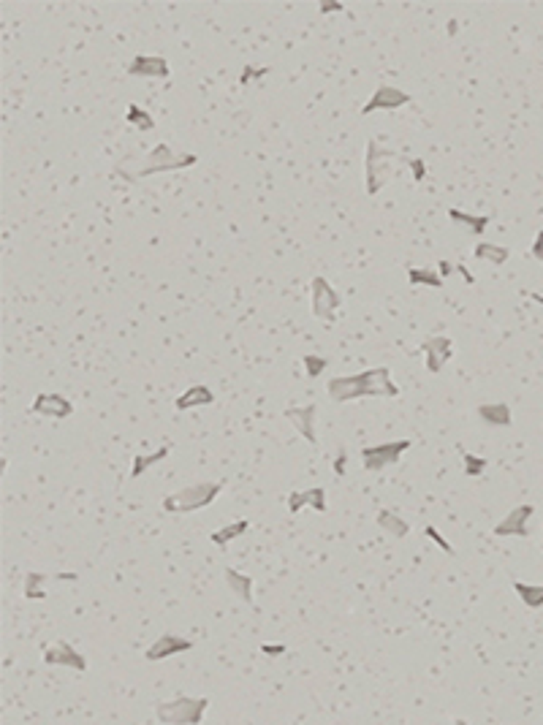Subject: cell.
Returning <instances> with one entry per match:
<instances>
[{
	"mask_svg": "<svg viewBox=\"0 0 543 725\" xmlns=\"http://www.w3.org/2000/svg\"><path fill=\"white\" fill-rule=\"evenodd\" d=\"M329 400L351 402L361 397H397L400 388L394 386L388 367H370L358 375H345V378H331L329 381Z\"/></svg>",
	"mask_w": 543,
	"mask_h": 725,
	"instance_id": "cell-1",
	"label": "cell"
},
{
	"mask_svg": "<svg viewBox=\"0 0 543 725\" xmlns=\"http://www.w3.org/2000/svg\"><path fill=\"white\" fill-rule=\"evenodd\" d=\"M223 492V481H199V484H190L180 492L169 494L163 500V511L169 513H190V511L207 508L215 503V497Z\"/></svg>",
	"mask_w": 543,
	"mask_h": 725,
	"instance_id": "cell-2",
	"label": "cell"
},
{
	"mask_svg": "<svg viewBox=\"0 0 543 725\" xmlns=\"http://www.w3.org/2000/svg\"><path fill=\"white\" fill-rule=\"evenodd\" d=\"M207 709H209L207 698H171L158 704L155 714L163 725H199Z\"/></svg>",
	"mask_w": 543,
	"mask_h": 725,
	"instance_id": "cell-3",
	"label": "cell"
},
{
	"mask_svg": "<svg viewBox=\"0 0 543 725\" xmlns=\"http://www.w3.org/2000/svg\"><path fill=\"white\" fill-rule=\"evenodd\" d=\"M199 163V155L193 153H174L169 144H155L153 153H147L144 160H139V177H153V174H163V171H177V169H187Z\"/></svg>",
	"mask_w": 543,
	"mask_h": 725,
	"instance_id": "cell-4",
	"label": "cell"
},
{
	"mask_svg": "<svg viewBox=\"0 0 543 725\" xmlns=\"http://www.w3.org/2000/svg\"><path fill=\"white\" fill-rule=\"evenodd\" d=\"M397 155L380 147L378 141H367V158H364V171H367V193L375 196L380 187L391 180V160Z\"/></svg>",
	"mask_w": 543,
	"mask_h": 725,
	"instance_id": "cell-5",
	"label": "cell"
},
{
	"mask_svg": "<svg viewBox=\"0 0 543 725\" xmlns=\"http://www.w3.org/2000/svg\"><path fill=\"white\" fill-rule=\"evenodd\" d=\"M310 302H312V315L321 321H334L337 310L342 305V296L326 278H312L310 283Z\"/></svg>",
	"mask_w": 543,
	"mask_h": 725,
	"instance_id": "cell-6",
	"label": "cell"
},
{
	"mask_svg": "<svg viewBox=\"0 0 543 725\" xmlns=\"http://www.w3.org/2000/svg\"><path fill=\"white\" fill-rule=\"evenodd\" d=\"M410 448V440H391V443H380V446H367L361 448V462L367 470H386L388 464L400 462L405 451Z\"/></svg>",
	"mask_w": 543,
	"mask_h": 725,
	"instance_id": "cell-7",
	"label": "cell"
},
{
	"mask_svg": "<svg viewBox=\"0 0 543 725\" xmlns=\"http://www.w3.org/2000/svg\"><path fill=\"white\" fill-rule=\"evenodd\" d=\"M410 101H413L410 93H405L400 87H391V85H380L373 93V98L364 104L361 114H373V111H380V109H383V111H394V109L407 107Z\"/></svg>",
	"mask_w": 543,
	"mask_h": 725,
	"instance_id": "cell-8",
	"label": "cell"
},
{
	"mask_svg": "<svg viewBox=\"0 0 543 725\" xmlns=\"http://www.w3.org/2000/svg\"><path fill=\"white\" fill-rule=\"evenodd\" d=\"M421 354H424V361H427V370L440 372L443 364L451 361V356H454V342H451V337H446V334L427 337L421 342Z\"/></svg>",
	"mask_w": 543,
	"mask_h": 725,
	"instance_id": "cell-9",
	"label": "cell"
},
{
	"mask_svg": "<svg viewBox=\"0 0 543 725\" xmlns=\"http://www.w3.org/2000/svg\"><path fill=\"white\" fill-rule=\"evenodd\" d=\"M31 413L47 418H68L74 413V405H71V400H65L62 394H57V391H41L33 400Z\"/></svg>",
	"mask_w": 543,
	"mask_h": 725,
	"instance_id": "cell-10",
	"label": "cell"
},
{
	"mask_svg": "<svg viewBox=\"0 0 543 725\" xmlns=\"http://www.w3.org/2000/svg\"><path fill=\"white\" fill-rule=\"evenodd\" d=\"M187 649H193V641H190V638L174 636V633H163L160 638H155V641L147 647L144 658H147L150 663H155V660H166L171 655H180V652H187Z\"/></svg>",
	"mask_w": 543,
	"mask_h": 725,
	"instance_id": "cell-11",
	"label": "cell"
},
{
	"mask_svg": "<svg viewBox=\"0 0 543 725\" xmlns=\"http://www.w3.org/2000/svg\"><path fill=\"white\" fill-rule=\"evenodd\" d=\"M535 508L532 506H516V508L495 527V535L505 538V535H516V538H527L530 535V519H532Z\"/></svg>",
	"mask_w": 543,
	"mask_h": 725,
	"instance_id": "cell-12",
	"label": "cell"
},
{
	"mask_svg": "<svg viewBox=\"0 0 543 725\" xmlns=\"http://www.w3.org/2000/svg\"><path fill=\"white\" fill-rule=\"evenodd\" d=\"M285 421H291L294 424V430L307 443H318V437H315V416H318V408L315 405H302V408H285Z\"/></svg>",
	"mask_w": 543,
	"mask_h": 725,
	"instance_id": "cell-13",
	"label": "cell"
},
{
	"mask_svg": "<svg viewBox=\"0 0 543 725\" xmlns=\"http://www.w3.org/2000/svg\"><path fill=\"white\" fill-rule=\"evenodd\" d=\"M44 663L47 665H65V668H77L79 674L87 668V660L79 655L77 649L71 647L68 641H55L52 647L44 652Z\"/></svg>",
	"mask_w": 543,
	"mask_h": 725,
	"instance_id": "cell-14",
	"label": "cell"
},
{
	"mask_svg": "<svg viewBox=\"0 0 543 725\" xmlns=\"http://www.w3.org/2000/svg\"><path fill=\"white\" fill-rule=\"evenodd\" d=\"M128 74H131V77L166 79L169 77V62H166V58H158V55H139V58L131 60Z\"/></svg>",
	"mask_w": 543,
	"mask_h": 725,
	"instance_id": "cell-15",
	"label": "cell"
},
{
	"mask_svg": "<svg viewBox=\"0 0 543 725\" xmlns=\"http://www.w3.org/2000/svg\"><path fill=\"white\" fill-rule=\"evenodd\" d=\"M315 508L318 513L326 511V492L324 486H312V489H305V492H291L288 494V511L291 513H299L305 508Z\"/></svg>",
	"mask_w": 543,
	"mask_h": 725,
	"instance_id": "cell-16",
	"label": "cell"
},
{
	"mask_svg": "<svg viewBox=\"0 0 543 725\" xmlns=\"http://www.w3.org/2000/svg\"><path fill=\"white\" fill-rule=\"evenodd\" d=\"M478 418H481L483 424H489V427H508L513 421L511 416V408L505 405V402H489V405H478Z\"/></svg>",
	"mask_w": 543,
	"mask_h": 725,
	"instance_id": "cell-17",
	"label": "cell"
},
{
	"mask_svg": "<svg viewBox=\"0 0 543 725\" xmlns=\"http://www.w3.org/2000/svg\"><path fill=\"white\" fill-rule=\"evenodd\" d=\"M215 402V394L209 386H190L185 394L177 397V410H190V408H202V405H212Z\"/></svg>",
	"mask_w": 543,
	"mask_h": 725,
	"instance_id": "cell-18",
	"label": "cell"
},
{
	"mask_svg": "<svg viewBox=\"0 0 543 725\" xmlns=\"http://www.w3.org/2000/svg\"><path fill=\"white\" fill-rule=\"evenodd\" d=\"M449 217L454 220V223L465 226L467 231L476 234V236H483L486 226L492 223V217H489V215H470V212H462V209H456V207H451V209H449Z\"/></svg>",
	"mask_w": 543,
	"mask_h": 725,
	"instance_id": "cell-19",
	"label": "cell"
},
{
	"mask_svg": "<svg viewBox=\"0 0 543 725\" xmlns=\"http://www.w3.org/2000/svg\"><path fill=\"white\" fill-rule=\"evenodd\" d=\"M378 527L380 530H386L388 535H394V538H405L407 533H410V525L405 522L400 513H394V511H380L378 513Z\"/></svg>",
	"mask_w": 543,
	"mask_h": 725,
	"instance_id": "cell-20",
	"label": "cell"
},
{
	"mask_svg": "<svg viewBox=\"0 0 543 725\" xmlns=\"http://www.w3.org/2000/svg\"><path fill=\"white\" fill-rule=\"evenodd\" d=\"M169 451H171L169 446H160L158 451H153V454H139V457H133V467H131V479H139L141 473H147V470H150L153 464L163 462V459L169 457Z\"/></svg>",
	"mask_w": 543,
	"mask_h": 725,
	"instance_id": "cell-21",
	"label": "cell"
},
{
	"mask_svg": "<svg viewBox=\"0 0 543 725\" xmlns=\"http://www.w3.org/2000/svg\"><path fill=\"white\" fill-rule=\"evenodd\" d=\"M226 584L231 587V592H236L245 603H253V579H250V576L229 568V571H226Z\"/></svg>",
	"mask_w": 543,
	"mask_h": 725,
	"instance_id": "cell-22",
	"label": "cell"
},
{
	"mask_svg": "<svg viewBox=\"0 0 543 725\" xmlns=\"http://www.w3.org/2000/svg\"><path fill=\"white\" fill-rule=\"evenodd\" d=\"M476 258H481V261H492V263H505L511 258V250L503 245H492V242H478L476 245Z\"/></svg>",
	"mask_w": 543,
	"mask_h": 725,
	"instance_id": "cell-23",
	"label": "cell"
},
{
	"mask_svg": "<svg viewBox=\"0 0 543 725\" xmlns=\"http://www.w3.org/2000/svg\"><path fill=\"white\" fill-rule=\"evenodd\" d=\"M248 527H250L248 519H236V522H231V525L215 530V533H212V543H215V546H226L229 540L245 535V533H248Z\"/></svg>",
	"mask_w": 543,
	"mask_h": 725,
	"instance_id": "cell-24",
	"label": "cell"
},
{
	"mask_svg": "<svg viewBox=\"0 0 543 725\" xmlns=\"http://www.w3.org/2000/svg\"><path fill=\"white\" fill-rule=\"evenodd\" d=\"M513 589L519 592V598L530 609H541L543 606V584H525V582H513Z\"/></svg>",
	"mask_w": 543,
	"mask_h": 725,
	"instance_id": "cell-25",
	"label": "cell"
},
{
	"mask_svg": "<svg viewBox=\"0 0 543 725\" xmlns=\"http://www.w3.org/2000/svg\"><path fill=\"white\" fill-rule=\"evenodd\" d=\"M49 582L47 573H38L33 571L25 576V598L28 601H41V598H47V592H44V584Z\"/></svg>",
	"mask_w": 543,
	"mask_h": 725,
	"instance_id": "cell-26",
	"label": "cell"
},
{
	"mask_svg": "<svg viewBox=\"0 0 543 725\" xmlns=\"http://www.w3.org/2000/svg\"><path fill=\"white\" fill-rule=\"evenodd\" d=\"M459 454H462V464H465L467 479H481L483 470L489 467V459H486V457H478V454H470V451L462 446H459Z\"/></svg>",
	"mask_w": 543,
	"mask_h": 725,
	"instance_id": "cell-27",
	"label": "cell"
},
{
	"mask_svg": "<svg viewBox=\"0 0 543 725\" xmlns=\"http://www.w3.org/2000/svg\"><path fill=\"white\" fill-rule=\"evenodd\" d=\"M407 280H410L413 285H429V288H440V285H443V278H440L434 269H419V266H413V269L407 272Z\"/></svg>",
	"mask_w": 543,
	"mask_h": 725,
	"instance_id": "cell-28",
	"label": "cell"
},
{
	"mask_svg": "<svg viewBox=\"0 0 543 725\" xmlns=\"http://www.w3.org/2000/svg\"><path fill=\"white\" fill-rule=\"evenodd\" d=\"M125 120L133 125V128H139V131H153V128H155V120L150 117V111L136 107V104L128 107V117H125Z\"/></svg>",
	"mask_w": 543,
	"mask_h": 725,
	"instance_id": "cell-29",
	"label": "cell"
},
{
	"mask_svg": "<svg viewBox=\"0 0 543 725\" xmlns=\"http://www.w3.org/2000/svg\"><path fill=\"white\" fill-rule=\"evenodd\" d=\"M302 361H305V367H307V375H310V378H318V375H321V372L329 367V359H326V356L307 354L305 359H302Z\"/></svg>",
	"mask_w": 543,
	"mask_h": 725,
	"instance_id": "cell-30",
	"label": "cell"
},
{
	"mask_svg": "<svg viewBox=\"0 0 543 725\" xmlns=\"http://www.w3.org/2000/svg\"><path fill=\"white\" fill-rule=\"evenodd\" d=\"M266 74H269V68H253V65H245L239 82H242V85H248V82H258V79H264Z\"/></svg>",
	"mask_w": 543,
	"mask_h": 725,
	"instance_id": "cell-31",
	"label": "cell"
},
{
	"mask_svg": "<svg viewBox=\"0 0 543 725\" xmlns=\"http://www.w3.org/2000/svg\"><path fill=\"white\" fill-rule=\"evenodd\" d=\"M424 533H427V535H429V538H432L434 543H437V546H440V549H443V552H446V555H451V557H454V546H451L449 540L443 538V535H440V533H437V530H434L432 525H429V527H424Z\"/></svg>",
	"mask_w": 543,
	"mask_h": 725,
	"instance_id": "cell-32",
	"label": "cell"
},
{
	"mask_svg": "<svg viewBox=\"0 0 543 725\" xmlns=\"http://www.w3.org/2000/svg\"><path fill=\"white\" fill-rule=\"evenodd\" d=\"M407 166L413 171V180H416V182H424V177H427V163H424L421 158H410Z\"/></svg>",
	"mask_w": 543,
	"mask_h": 725,
	"instance_id": "cell-33",
	"label": "cell"
},
{
	"mask_svg": "<svg viewBox=\"0 0 543 725\" xmlns=\"http://www.w3.org/2000/svg\"><path fill=\"white\" fill-rule=\"evenodd\" d=\"M530 256H532V258H538V261L543 263V229L538 231V239H535L532 247H530Z\"/></svg>",
	"mask_w": 543,
	"mask_h": 725,
	"instance_id": "cell-34",
	"label": "cell"
},
{
	"mask_svg": "<svg viewBox=\"0 0 543 725\" xmlns=\"http://www.w3.org/2000/svg\"><path fill=\"white\" fill-rule=\"evenodd\" d=\"M345 464H348V457L340 454V457L334 459V473H337V476H345Z\"/></svg>",
	"mask_w": 543,
	"mask_h": 725,
	"instance_id": "cell-35",
	"label": "cell"
},
{
	"mask_svg": "<svg viewBox=\"0 0 543 725\" xmlns=\"http://www.w3.org/2000/svg\"><path fill=\"white\" fill-rule=\"evenodd\" d=\"M261 652H264V655H285V647H283V644H278V647H272V644H264V647H261Z\"/></svg>",
	"mask_w": 543,
	"mask_h": 725,
	"instance_id": "cell-36",
	"label": "cell"
},
{
	"mask_svg": "<svg viewBox=\"0 0 543 725\" xmlns=\"http://www.w3.org/2000/svg\"><path fill=\"white\" fill-rule=\"evenodd\" d=\"M456 272H459V275H462L467 283H473V280H476L473 275H470V272H467V266H462V263H456Z\"/></svg>",
	"mask_w": 543,
	"mask_h": 725,
	"instance_id": "cell-37",
	"label": "cell"
},
{
	"mask_svg": "<svg viewBox=\"0 0 543 725\" xmlns=\"http://www.w3.org/2000/svg\"><path fill=\"white\" fill-rule=\"evenodd\" d=\"M321 11H342L340 3H321Z\"/></svg>",
	"mask_w": 543,
	"mask_h": 725,
	"instance_id": "cell-38",
	"label": "cell"
},
{
	"mask_svg": "<svg viewBox=\"0 0 543 725\" xmlns=\"http://www.w3.org/2000/svg\"><path fill=\"white\" fill-rule=\"evenodd\" d=\"M454 269H456V266H451V263H446V261L440 263V272H443V275H446V278H449V275H451V272H454Z\"/></svg>",
	"mask_w": 543,
	"mask_h": 725,
	"instance_id": "cell-39",
	"label": "cell"
},
{
	"mask_svg": "<svg viewBox=\"0 0 543 725\" xmlns=\"http://www.w3.org/2000/svg\"><path fill=\"white\" fill-rule=\"evenodd\" d=\"M57 579H60V582H77V573H60Z\"/></svg>",
	"mask_w": 543,
	"mask_h": 725,
	"instance_id": "cell-40",
	"label": "cell"
},
{
	"mask_svg": "<svg viewBox=\"0 0 543 725\" xmlns=\"http://www.w3.org/2000/svg\"><path fill=\"white\" fill-rule=\"evenodd\" d=\"M532 302H538V305H543V293H527Z\"/></svg>",
	"mask_w": 543,
	"mask_h": 725,
	"instance_id": "cell-41",
	"label": "cell"
}]
</instances>
